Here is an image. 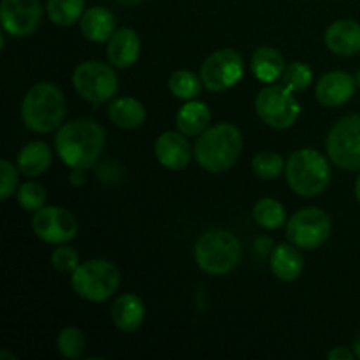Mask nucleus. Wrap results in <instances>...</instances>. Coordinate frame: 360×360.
<instances>
[{
	"label": "nucleus",
	"instance_id": "1",
	"mask_svg": "<svg viewBox=\"0 0 360 360\" xmlns=\"http://www.w3.org/2000/svg\"><path fill=\"white\" fill-rule=\"evenodd\" d=\"M56 153L70 169H91L105 146V130L94 120H74L58 129Z\"/></svg>",
	"mask_w": 360,
	"mask_h": 360
},
{
	"label": "nucleus",
	"instance_id": "2",
	"mask_svg": "<svg viewBox=\"0 0 360 360\" xmlns=\"http://www.w3.org/2000/svg\"><path fill=\"white\" fill-rule=\"evenodd\" d=\"M243 150V134L234 123H217L213 127H207L197 139L193 155H195L197 164L207 172L229 171L236 162L239 160V155Z\"/></svg>",
	"mask_w": 360,
	"mask_h": 360
},
{
	"label": "nucleus",
	"instance_id": "3",
	"mask_svg": "<svg viewBox=\"0 0 360 360\" xmlns=\"http://www.w3.org/2000/svg\"><path fill=\"white\" fill-rule=\"evenodd\" d=\"M65 97L51 83H37L27 91L21 102V120L32 132L48 134L65 118Z\"/></svg>",
	"mask_w": 360,
	"mask_h": 360
},
{
	"label": "nucleus",
	"instance_id": "4",
	"mask_svg": "<svg viewBox=\"0 0 360 360\" xmlns=\"http://www.w3.org/2000/svg\"><path fill=\"white\" fill-rule=\"evenodd\" d=\"M285 176L292 192L301 197H316L329 186L330 164L315 148H301L288 157Z\"/></svg>",
	"mask_w": 360,
	"mask_h": 360
},
{
	"label": "nucleus",
	"instance_id": "5",
	"mask_svg": "<svg viewBox=\"0 0 360 360\" xmlns=\"http://www.w3.org/2000/svg\"><path fill=\"white\" fill-rule=\"evenodd\" d=\"M241 243L225 229L206 231L195 243L193 257L204 273L224 276L234 271L241 260Z\"/></svg>",
	"mask_w": 360,
	"mask_h": 360
},
{
	"label": "nucleus",
	"instance_id": "6",
	"mask_svg": "<svg viewBox=\"0 0 360 360\" xmlns=\"http://www.w3.org/2000/svg\"><path fill=\"white\" fill-rule=\"evenodd\" d=\"M122 283L120 269L105 259L81 262L70 274V285L79 297L90 302H104L112 297Z\"/></svg>",
	"mask_w": 360,
	"mask_h": 360
},
{
	"label": "nucleus",
	"instance_id": "7",
	"mask_svg": "<svg viewBox=\"0 0 360 360\" xmlns=\"http://www.w3.org/2000/svg\"><path fill=\"white\" fill-rule=\"evenodd\" d=\"M255 109L259 118L271 129L285 130L297 122L301 105L295 101L294 91L285 83H269L257 95Z\"/></svg>",
	"mask_w": 360,
	"mask_h": 360
},
{
	"label": "nucleus",
	"instance_id": "8",
	"mask_svg": "<svg viewBox=\"0 0 360 360\" xmlns=\"http://www.w3.org/2000/svg\"><path fill=\"white\" fill-rule=\"evenodd\" d=\"M72 84L84 101L98 105L115 97L118 91V76L108 63L86 60L74 69Z\"/></svg>",
	"mask_w": 360,
	"mask_h": 360
},
{
	"label": "nucleus",
	"instance_id": "9",
	"mask_svg": "<svg viewBox=\"0 0 360 360\" xmlns=\"http://www.w3.org/2000/svg\"><path fill=\"white\" fill-rule=\"evenodd\" d=\"M327 157L347 171L360 169V115H348L334 123L327 136Z\"/></svg>",
	"mask_w": 360,
	"mask_h": 360
},
{
	"label": "nucleus",
	"instance_id": "10",
	"mask_svg": "<svg viewBox=\"0 0 360 360\" xmlns=\"http://www.w3.org/2000/svg\"><path fill=\"white\" fill-rule=\"evenodd\" d=\"M333 232V220L320 207H304L287 221V238L302 250L320 248Z\"/></svg>",
	"mask_w": 360,
	"mask_h": 360
},
{
	"label": "nucleus",
	"instance_id": "11",
	"mask_svg": "<svg viewBox=\"0 0 360 360\" xmlns=\"http://www.w3.org/2000/svg\"><path fill=\"white\" fill-rule=\"evenodd\" d=\"M245 72L243 58L236 49L224 48L211 53L200 65V79L210 91H225L234 86Z\"/></svg>",
	"mask_w": 360,
	"mask_h": 360
},
{
	"label": "nucleus",
	"instance_id": "12",
	"mask_svg": "<svg viewBox=\"0 0 360 360\" xmlns=\"http://www.w3.org/2000/svg\"><path fill=\"white\" fill-rule=\"evenodd\" d=\"M35 236L49 245H65L77 234V221L70 211L60 206H44L32 218Z\"/></svg>",
	"mask_w": 360,
	"mask_h": 360
},
{
	"label": "nucleus",
	"instance_id": "13",
	"mask_svg": "<svg viewBox=\"0 0 360 360\" xmlns=\"http://www.w3.org/2000/svg\"><path fill=\"white\" fill-rule=\"evenodd\" d=\"M0 21L7 34L27 37L34 34L42 21V6L39 0H2Z\"/></svg>",
	"mask_w": 360,
	"mask_h": 360
},
{
	"label": "nucleus",
	"instance_id": "14",
	"mask_svg": "<svg viewBox=\"0 0 360 360\" xmlns=\"http://www.w3.org/2000/svg\"><path fill=\"white\" fill-rule=\"evenodd\" d=\"M355 77L345 70H333L323 74L315 88V95L319 102L326 108H340L345 105L355 94Z\"/></svg>",
	"mask_w": 360,
	"mask_h": 360
},
{
	"label": "nucleus",
	"instance_id": "15",
	"mask_svg": "<svg viewBox=\"0 0 360 360\" xmlns=\"http://www.w3.org/2000/svg\"><path fill=\"white\" fill-rule=\"evenodd\" d=\"M155 157L169 171H181L192 160V146L185 134L164 132L155 143Z\"/></svg>",
	"mask_w": 360,
	"mask_h": 360
},
{
	"label": "nucleus",
	"instance_id": "16",
	"mask_svg": "<svg viewBox=\"0 0 360 360\" xmlns=\"http://www.w3.org/2000/svg\"><path fill=\"white\" fill-rule=\"evenodd\" d=\"M141 55V37L132 28H120L108 41V60L118 69H129Z\"/></svg>",
	"mask_w": 360,
	"mask_h": 360
},
{
	"label": "nucleus",
	"instance_id": "17",
	"mask_svg": "<svg viewBox=\"0 0 360 360\" xmlns=\"http://www.w3.org/2000/svg\"><path fill=\"white\" fill-rule=\"evenodd\" d=\"M326 44L334 55H357L360 51V25L354 20L334 21L326 32Z\"/></svg>",
	"mask_w": 360,
	"mask_h": 360
},
{
	"label": "nucleus",
	"instance_id": "18",
	"mask_svg": "<svg viewBox=\"0 0 360 360\" xmlns=\"http://www.w3.org/2000/svg\"><path fill=\"white\" fill-rule=\"evenodd\" d=\"M144 302L136 294H122L111 306L112 323L123 333H136L144 323Z\"/></svg>",
	"mask_w": 360,
	"mask_h": 360
},
{
	"label": "nucleus",
	"instance_id": "19",
	"mask_svg": "<svg viewBox=\"0 0 360 360\" xmlns=\"http://www.w3.org/2000/svg\"><path fill=\"white\" fill-rule=\"evenodd\" d=\"M304 269V259L295 245L281 243L271 252V271L281 281H295Z\"/></svg>",
	"mask_w": 360,
	"mask_h": 360
},
{
	"label": "nucleus",
	"instance_id": "20",
	"mask_svg": "<svg viewBox=\"0 0 360 360\" xmlns=\"http://www.w3.org/2000/svg\"><path fill=\"white\" fill-rule=\"evenodd\" d=\"M53 162V151L42 141H32V143L25 144L21 151L18 153L16 165L20 172L28 178H35L41 176L49 169Z\"/></svg>",
	"mask_w": 360,
	"mask_h": 360
},
{
	"label": "nucleus",
	"instance_id": "21",
	"mask_svg": "<svg viewBox=\"0 0 360 360\" xmlns=\"http://www.w3.org/2000/svg\"><path fill=\"white\" fill-rule=\"evenodd\" d=\"M115 16L105 7H91L79 20L81 32L91 42H105L115 34Z\"/></svg>",
	"mask_w": 360,
	"mask_h": 360
},
{
	"label": "nucleus",
	"instance_id": "22",
	"mask_svg": "<svg viewBox=\"0 0 360 360\" xmlns=\"http://www.w3.org/2000/svg\"><path fill=\"white\" fill-rule=\"evenodd\" d=\"M211 123V111L206 102L188 101L176 115V127L185 136H200Z\"/></svg>",
	"mask_w": 360,
	"mask_h": 360
},
{
	"label": "nucleus",
	"instance_id": "23",
	"mask_svg": "<svg viewBox=\"0 0 360 360\" xmlns=\"http://www.w3.org/2000/svg\"><path fill=\"white\" fill-rule=\"evenodd\" d=\"M252 70L255 77L262 83H274L285 72L283 55L276 48L262 46L252 56Z\"/></svg>",
	"mask_w": 360,
	"mask_h": 360
},
{
	"label": "nucleus",
	"instance_id": "24",
	"mask_svg": "<svg viewBox=\"0 0 360 360\" xmlns=\"http://www.w3.org/2000/svg\"><path fill=\"white\" fill-rule=\"evenodd\" d=\"M108 116L120 129H137L146 120V109L137 98L120 97L108 105Z\"/></svg>",
	"mask_w": 360,
	"mask_h": 360
},
{
	"label": "nucleus",
	"instance_id": "25",
	"mask_svg": "<svg viewBox=\"0 0 360 360\" xmlns=\"http://www.w3.org/2000/svg\"><path fill=\"white\" fill-rule=\"evenodd\" d=\"M253 220L266 231H278L287 221V213L280 200L264 197L253 206Z\"/></svg>",
	"mask_w": 360,
	"mask_h": 360
},
{
	"label": "nucleus",
	"instance_id": "26",
	"mask_svg": "<svg viewBox=\"0 0 360 360\" xmlns=\"http://www.w3.org/2000/svg\"><path fill=\"white\" fill-rule=\"evenodd\" d=\"M46 11L56 27H70L83 16L84 0H48Z\"/></svg>",
	"mask_w": 360,
	"mask_h": 360
},
{
	"label": "nucleus",
	"instance_id": "27",
	"mask_svg": "<svg viewBox=\"0 0 360 360\" xmlns=\"http://www.w3.org/2000/svg\"><path fill=\"white\" fill-rule=\"evenodd\" d=\"M200 83L202 79L197 77L192 70H176L169 77V90L179 101H193L200 95Z\"/></svg>",
	"mask_w": 360,
	"mask_h": 360
},
{
	"label": "nucleus",
	"instance_id": "28",
	"mask_svg": "<svg viewBox=\"0 0 360 360\" xmlns=\"http://www.w3.org/2000/svg\"><path fill=\"white\" fill-rule=\"evenodd\" d=\"M56 348L62 354V357L76 360L83 355L84 348H86V338H84L83 330L77 329V327H65L58 333Z\"/></svg>",
	"mask_w": 360,
	"mask_h": 360
},
{
	"label": "nucleus",
	"instance_id": "29",
	"mask_svg": "<svg viewBox=\"0 0 360 360\" xmlns=\"http://www.w3.org/2000/svg\"><path fill=\"white\" fill-rule=\"evenodd\" d=\"M285 164L287 162L283 160L280 153L266 150L253 157L252 169L260 179H276L285 171Z\"/></svg>",
	"mask_w": 360,
	"mask_h": 360
},
{
	"label": "nucleus",
	"instance_id": "30",
	"mask_svg": "<svg viewBox=\"0 0 360 360\" xmlns=\"http://www.w3.org/2000/svg\"><path fill=\"white\" fill-rule=\"evenodd\" d=\"M16 199L25 211H39L44 207L46 190L41 183L27 181L16 190Z\"/></svg>",
	"mask_w": 360,
	"mask_h": 360
},
{
	"label": "nucleus",
	"instance_id": "31",
	"mask_svg": "<svg viewBox=\"0 0 360 360\" xmlns=\"http://www.w3.org/2000/svg\"><path fill=\"white\" fill-rule=\"evenodd\" d=\"M283 83L290 88L292 91H302L311 84L313 72L306 63L294 62L288 67H285V72L281 76Z\"/></svg>",
	"mask_w": 360,
	"mask_h": 360
},
{
	"label": "nucleus",
	"instance_id": "32",
	"mask_svg": "<svg viewBox=\"0 0 360 360\" xmlns=\"http://www.w3.org/2000/svg\"><path fill=\"white\" fill-rule=\"evenodd\" d=\"M79 255L74 248L67 245H60L58 248L53 250L51 253V266L55 267L58 273L72 274L79 266Z\"/></svg>",
	"mask_w": 360,
	"mask_h": 360
},
{
	"label": "nucleus",
	"instance_id": "33",
	"mask_svg": "<svg viewBox=\"0 0 360 360\" xmlns=\"http://www.w3.org/2000/svg\"><path fill=\"white\" fill-rule=\"evenodd\" d=\"M0 176H2V179H0V199L7 200L11 195H14L18 188V181H20L18 169L14 167L13 162L4 158V160H0Z\"/></svg>",
	"mask_w": 360,
	"mask_h": 360
},
{
	"label": "nucleus",
	"instance_id": "34",
	"mask_svg": "<svg viewBox=\"0 0 360 360\" xmlns=\"http://www.w3.org/2000/svg\"><path fill=\"white\" fill-rule=\"evenodd\" d=\"M327 359L329 360H354L355 352H352L350 348H347V347H336L329 352Z\"/></svg>",
	"mask_w": 360,
	"mask_h": 360
},
{
	"label": "nucleus",
	"instance_id": "35",
	"mask_svg": "<svg viewBox=\"0 0 360 360\" xmlns=\"http://www.w3.org/2000/svg\"><path fill=\"white\" fill-rule=\"evenodd\" d=\"M255 248L260 255H267V253L273 252L274 246H273V241H271L267 236H260V238H257L255 241Z\"/></svg>",
	"mask_w": 360,
	"mask_h": 360
},
{
	"label": "nucleus",
	"instance_id": "36",
	"mask_svg": "<svg viewBox=\"0 0 360 360\" xmlns=\"http://www.w3.org/2000/svg\"><path fill=\"white\" fill-rule=\"evenodd\" d=\"M83 171H84V169H72V171H70V176H69L70 185H74V186L83 185V183H84Z\"/></svg>",
	"mask_w": 360,
	"mask_h": 360
},
{
	"label": "nucleus",
	"instance_id": "37",
	"mask_svg": "<svg viewBox=\"0 0 360 360\" xmlns=\"http://www.w3.org/2000/svg\"><path fill=\"white\" fill-rule=\"evenodd\" d=\"M354 352H355V357L360 359V333L357 334V338H355L354 341Z\"/></svg>",
	"mask_w": 360,
	"mask_h": 360
},
{
	"label": "nucleus",
	"instance_id": "38",
	"mask_svg": "<svg viewBox=\"0 0 360 360\" xmlns=\"http://www.w3.org/2000/svg\"><path fill=\"white\" fill-rule=\"evenodd\" d=\"M122 6H137V4H141L143 0H118Z\"/></svg>",
	"mask_w": 360,
	"mask_h": 360
},
{
	"label": "nucleus",
	"instance_id": "39",
	"mask_svg": "<svg viewBox=\"0 0 360 360\" xmlns=\"http://www.w3.org/2000/svg\"><path fill=\"white\" fill-rule=\"evenodd\" d=\"M0 359H11V360H16V355H14V354H9V352H6V350H4V352H0Z\"/></svg>",
	"mask_w": 360,
	"mask_h": 360
},
{
	"label": "nucleus",
	"instance_id": "40",
	"mask_svg": "<svg viewBox=\"0 0 360 360\" xmlns=\"http://www.w3.org/2000/svg\"><path fill=\"white\" fill-rule=\"evenodd\" d=\"M355 197H357V200L360 204V176L357 178V181H355Z\"/></svg>",
	"mask_w": 360,
	"mask_h": 360
},
{
	"label": "nucleus",
	"instance_id": "41",
	"mask_svg": "<svg viewBox=\"0 0 360 360\" xmlns=\"http://www.w3.org/2000/svg\"><path fill=\"white\" fill-rule=\"evenodd\" d=\"M354 77H355V83H357V86L360 88V69L357 70V74H355Z\"/></svg>",
	"mask_w": 360,
	"mask_h": 360
}]
</instances>
